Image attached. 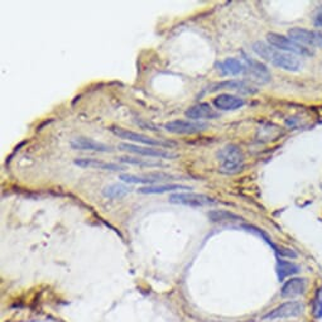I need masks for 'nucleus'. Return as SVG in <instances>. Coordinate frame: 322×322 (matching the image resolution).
Wrapping results in <instances>:
<instances>
[{"label":"nucleus","instance_id":"5701e85b","mask_svg":"<svg viewBox=\"0 0 322 322\" xmlns=\"http://www.w3.org/2000/svg\"><path fill=\"white\" fill-rule=\"evenodd\" d=\"M119 162L121 163H128V165H136L140 166V167H162L163 163L155 162L152 159H142V158H136V157H120L118 158Z\"/></svg>","mask_w":322,"mask_h":322},{"label":"nucleus","instance_id":"dca6fc26","mask_svg":"<svg viewBox=\"0 0 322 322\" xmlns=\"http://www.w3.org/2000/svg\"><path fill=\"white\" fill-rule=\"evenodd\" d=\"M220 71L224 76H236V75H245L246 69L245 62L236 58H227L219 65Z\"/></svg>","mask_w":322,"mask_h":322},{"label":"nucleus","instance_id":"9d476101","mask_svg":"<svg viewBox=\"0 0 322 322\" xmlns=\"http://www.w3.org/2000/svg\"><path fill=\"white\" fill-rule=\"evenodd\" d=\"M171 178H175V176L168 175V173L163 172H152V173H145V175L138 176V175H129V173H123L120 175V180L125 183H132V184H148V186H153L155 183L163 182V181L171 180Z\"/></svg>","mask_w":322,"mask_h":322},{"label":"nucleus","instance_id":"f8f14e48","mask_svg":"<svg viewBox=\"0 0 322 322\" xmlns=\"http://www.w3.org/2000/svg\"><path fill=\"white\" fill-rule=\"evenodd\" d=\"M244 61H245L246 69H248L246 75H249L254 81L266 84V82H268L271 80V72L268 71V69L263 63L255 61V59L249 58V57H245Z\"/></svg>","mask_w":322,"mask_h":322},{"label":"nucleus","instance_id":"412c9836","mask_svg":"<svg viewBox=\"0 0 322 322\" xmlns=\"http://www.w3.org/2000/svg\"><path fill=\"white\" fill-rule=\"evenodd\" d=\"M216 90H235V91H241V92H251V90H249V86L244 81H238V80H230V81H224L221 84H217L215 86V89H212V91H216Z\"/></svg>","mask_w":322,"mask_h":322},{"label":"nucleus","instance_id":"b1692460","mask_svg":"<svg viewBox=\"0 0 322 322\" xmlns=\"http://www.w3.org/2000/svg\"><path fill=\"white\" fill-rule=\"evenodd\" d=\"M312 315L315 318H322V288L316 292L312 301Z\"/></svg>","mask_w":322,"mask_h":322},{"label":"nucleus","instance_id":"ddd939ff","mask_svg":"<svg viewBox=\"0 0 322 322\" xmlns=\"http://www.w3.org/2000/svg\"><path fill=\"white\" fill-rule=\"evenodd\" d=\"M75 165L81 168H93V170L111 171V172H119L125 168L120 165L111 162H104V160L96 159V158H77L75 159Z\"/></svg>","mask_w":322,"mask_h":322},{"label":"nucleus","instance_id":"2eb2a0df","mask_svg":"<svg viewBox=\"0 0 322 322\" xmlns=\"http://www.w3.org/2000/svg\"><path fill=\"white\" fill-rule=\"evenodd\" d=\"M212 104H214L215 108L219 109V110L229 111L240 109L241 106H244L245 101H244V99L235 95H231V93H220L219 96H216V98L214 99Z\"/></svg>","mask_w":322,"mask_h":322},{"label":"nucleus","instance_id":"f3484780","mask_svg":"<svg viewBox=\"0 0 322 322\" xmlns=\"http://www.w3.org/2000/svg\"><path fill=\"white\" fill-rule=\"evenodd\" d=\"M307 288V280L305 278H291L282 287L283 297H293L305 293Z\"/></svg>","mask_w":322,"mask_h":322},{"label":"nucleus","instance_id":"6e6552de","mask_svg":"<svg viewBox=\"0 0 322 322\" xmlns=\"http://www.w3.org/2000/svg\"><path fill=\"white\" fill-rule=\"evenodd\" d=\"M288 37L302 46L320 47L322 48V33L305 28H292L288 30Z\"/></svg>","mask_w":322,"mask_h":322},{"label":"nucleus","instance_id":"4468645a","mask_svg":"<svg viewBox=\"0 0 322 322\" xmlns=\"http://www.w3.org/2000/svg\"><path fill=\"white\" fill-rule=\"evenodd\" d=\"M186 116L189 120L200 121L202 119H215L219 116V114H217V111L215 109H212V106L210 104L201 103L187 109Z\"/></svg>","mask_w":322,"mask_h":322},{"label":"nucleus","instance_id":"4be33fe9","mask_svg":"<svg viewBox=\"0 0 322 322\" xmlns=\"http://www.w3.org/2000/svg\"><path fill=\"white\" fill-rule=\"evenodd\" d=\"M209 219L212 222H224V221H239L241 217L238 215L231 214L229 211H222V210H214V211L209 212Z\"/></svg>","mask_w":322,"mask_h":322},{"label":"nucleus","instance_id":"0eeeda50","mask_svg":"<svg viewBox=\"0 0 322 322\" xmlns=\"http://www.w3.org/2000/svg\"><path fill=\"white\" fill-rule=\"evenodd\" d=\"M165 129L168 133L172 134H197L200 132H204L207 129V124L202 123V121H195V120H182V119H177V120H172L166 123Z\"/></svg>","mask_w":322,"mask_h":322},{"label":"nucleus","instance_id":"f03ea898","mask_svg":"<svg viewBox=\"0 0 322 322\" xmlns=\"http://www.w3.org/2000/svg\"><path fill=\"white\" fill-rule=\"evenodd\" d=\"M217 159L220 171L225 175H235L244 168V154L235 144H228L221 148L217 153Z\"/></svg>","mask_w":322,"mask_h":322},{"label":"nucleus","instance_id":"393cba45","mask_svg":"<svg viewBox=\"0 0 322 322\" xmlns=\"http://www.w3.org/2000/svg\"><path fill=\"white\" fill-rule=\"evenodd\" d=\"M315 23H316V25H318V27H322V9L318 10V13L316 14Z\"/></svg>","mask_w":322,"mask_h":322},{"label":"nucleus","instance_id":"aec40b11","mask_svg":"<svg viewBox=\"0 0 322 322\" xmlns=\"http://www.w3.org/2000/svg\"><path fill=\"white\" fill-rule=\"evenodd\" d=\"M131 192V188L124 184H110V186H106L105 188L103 189V195L108 199H121L125 195H128Z\"/></svg>","mask_w":322,"mask_h":322},{"label":"nucleus","instance_id":"423d86ee","mask_svg":"<svg viewBox=\"0 0 322 322\" xmlns=\"http://www.w3.org/2000/svg\"><path fill=\"white\" fill-rule=\"evenodd\" d=\"M168 201L171 204L184 205V206L189 207H202L216 204L212 197L204 194H195V192H176V194L171 195Z\"/></svg>","mask_w":322,"mask_h":322},{"label":"nucleus","instance_id":"1a4fd4ad","mask_svg":"<svg viewBox=\"0 0 322 322\" xmlns=\"http://www.w3.org/2000/svg\"><path fill=\"white\" fill-rule=\"evenodd\" d=\"M303 312V305L298 301H288L282 303L277 308L272 310L271 312L264 316V320H279V318L297 317Z\"/></svg>","mask_w":322,"mask_h":322},{"label":"nucleus","instance_id":"9b49d317","mask_svg":"<svg viewBox=\"0 0 322 322\" xmlns=\"http://www.w3.org/2000/svg\"><path fill=\"white\" fill-rule=\"evenodd\" d=\"M71 148L74 150H89V152L98 153H110L113 148L105 143L96 142V140L86 138V137H79L71 140Z\"/></svg>","mask_w":322,"mask_h":322},{"label":"nucleus","instance_id":"f257e3e1","mask_svg":"<svg viewBox=\"0 0 322 322\" xmlns=\"http://www.w3.org/2000/svg\"><path fill=\"white\" fill-rule=\"evenodd\" d=\"M253 51L261 57L262 59L267 62H271L272 65H274L276 67L285 70V71H292L296 72L300 70L301 62L295 54L287 53V52H283L280 49L274 48L273 46H271L269 43L266 42H255L253 45Z\"/></svg>","mask_w":322,"mask_h":322},{"label":"nucleus","instance_id":"20e7f679","mask_svg":"<svg viewBox=\"0 0 322 322\" xmlns=\"http://www.w3.org/2000/svg\"><path fill=\"white\" fill-rule=\"evenodd\" d=\"M267 41H268L269 45L273 46L274 48L280 49V51L283 52H287V53L295 54V56H310V54H312V52L308 48H306L305 46L295 42V41L291 40L289 37L278 35V33H268V35H267Z\"/></svg>","mask_w":322,"mask_h":322},{"label":"nucleus","instance_id":"a211bd4d","mask_svg":"<svg viewBox=\"0 0 322 322\" xmlns=\"http://www.w3.org/2000/svg\"><path fill=\"white\" fill-rule=\"evenodd\" d=\"M178 189H191V187L183 186V184H173V183H163V184H153V186L142 187L138 189L139 194L143 195H158L166 194V192H175Z\"/></svg>","mask_w":322,"mask_h":322},{"label":"nucleus","instance_id":"39448f33","mask_svg":"<svg viewBox=\"0 0 322 322\" xmlns=\"http://www.w3.org/2000/svg\"><path fill=\"white\" fill-rule=\"evenodd\" d=\"M118 149L124 150V152L133 153V154L144 155V157H153V158H163V159H172L177 157V154L171 150L165 149V148H155V147H147V145H138L133 143H120L118 145Z\"/></svg>","mask_w":322,"mask_h":322},{"label":"nucleus","instance_id":"6ab92c4d","mask_svg":"<svg viewBox=\"0 0 322 322\" xmlns=\"http://www.w3.org/2000/svg\"><path fill=\"white\" fill-rule=\"evenodd\" d=\"M298 272H300V267H298L297 264L293 263V262L283 261V259H279V261H278L277 273L280 282H283L284 278L293 276V274H297Z\"/></svg>","mask_w":322,"mask_h":322},{"label":"nucleus","instance_id":"7ed1b4c3","mask_svg":"<svg viewBox=\"0 0 322 322\" xmlns=\"http://www.w3.org/2000/svg\"><path fill=\"white\" fill-rule=\"evenodd\" d=\"M111 132L115 134L116 137L121 139H126L129 142H133V144H144L147 147H155V148H173L176 147V143L170 142V140L166 139H155L152 138V137H148L145 134H140L136 133V132H132L129 129H124V128H111Z\"/></svg>","mask_w":322,"mask_h":322}]
</instances>
